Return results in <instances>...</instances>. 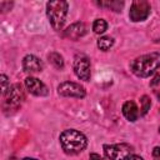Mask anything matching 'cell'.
<instances>
[{"label": "cell", "instance_id": "6da1fadb", "mask_svg": "<svg viewBox=\"0 0 160 160\" xmlns=\"http://www.w3.org/2000/svg\"><path fill=\"white\" fill-rule=\"evenodd\" d=\"M160 68V54L150 52L138 56L130 62V70L139 78H149Z\"/></svg>", "mask_w": 160, "mask_h": 160}, {"label": "cell", "instance_id": "7a4b0ae2", "mask_svg": "<svg viewBox=\"0 0 160 160\" xmlns=\"http://www.w3.org/2000/svg\"><path fill=\"white\" fill-rule=\"evenodd\" d=\"M59 140H60V145H61L62 150L70 155H75V154L81 152L88 145L86 136L75 129L64 130L60 134Z\"/></svg>", "mask_w": 160, "mask_h": 160}, {"label": "cell", "instance_id": "3957f363", "mask_svg": "<svg viewBox=\"0 0 160 160\" xmlns=\"http://www.w3.org/2000/svg\"><path fill=\"white\" fill-rule=\"evenodd\" d=\"M68 9L69 5L66 1H49L46 4V15L49 19L50 25L52 26L54 30L59 31L62 29L65 24V19L68 15Z\"/></svg>", "mask_w": 160, "mask_h": 160}, {"label": "cell", "instance_id": "277c9868", "mask_svg": "<svg viewBox=\"0 0 160 160\" xmlns=\"http://www.w3.org/2000/svg\"><path fill=\"white\" fill-rule=\"evenodd\" d=\"M4 109L5 110H16L24 101L25 95L20 84H14L9 88L8 92L4 95Z\"/></svg>", "mask_w": 160, "mask_h": 160}, {"label": "cell", "instance_id": "5b68a950", "mask_svg": "<svg viewBox=\"0 0 160 160\" xmlns=\"http://www.w3.org/2000/svg\"><path fill=\"white\" fill-rule=\"evenodd\" d=\"M132 146L125 142L104 145V154L110 160H128L132 155Z\"/></svg>", "mask_w": 160, "mask_h": 160}, {"label": "cell", "instance_id": "8992f818", "mask_svg": "<svg viewBox=\"0 0 160 160\" xmlns=\"http://www.w3.org/2000/svg\"><path fill=\"white\" fill-rule=\"evenodd\" d=\"M150 10H151V6H150V4L148 1H145V0H135V1H132L131 6H130L129 18L134 22L144 21V20H146L149 18Z\"/></svg>", "mask_w": 160, "mask_h": 160}, {"label": "cell", "instance_id": "52a82bcc", "mask_svg": "<svg viewBox=\"0 0 160 160\" xmlns=\"http://www.w3.org/2000/svg\"><path fill=\"white\" fill-rule=\"evenodd\" d=\"M58 94L65 98H76L82 99L86 95L84 86L72 81H64L58 86Z\"/></svg>", "mask_w": 160, "mask_h": 160}, {"label": "cell", "instance_id": "ba28073f", "mask_svg": "<svg viewBox=\"0 0 160 160\" xmlns=\"http://www.w3.org/2000/svg\"><path fill=\"white\" fill-rule=\"evenodd\" d=\"M74 72L75 75L84 81L90 80V60L84 54H79L74 59Z\"/></svg>", "mask_w": 160, "mask_h": 160}, {"label": "cell", "instance_id": "9c48e42d", "mask_svg": "<svg viewBox=\"0 0 160 160\" xmlns=\"http://www.w3.org/2000/svg\"><path fill=\"white\" fill-rule=\"evenodd\" d=\"M25 86L28 91L35 96H46L49 94L48 86L35 76H28L25 79Z\"/></svg>", "mask_w": 160, "mask_h": 160}, {"label": "cell", "instance_id": "30bf717a", "mask_svg": "<svg viewBox=\"0 0 160 160\" xmlns=\"http://www.w3.org/2000/svg\"><path fill=\"white\" fill-rule=\"evenodd\" d=\"M22 69L26 72L34 74V72H40L44 69V62L35 55H26L22 59Z\"/></svg>", "mask_w": 160, "mask_h": 160}, {"label": "cell", "instance_id": "8fae6325", "mask_svg": "<svg viewBox=\"0 0 160 160\" xmlns=\"http://www.w3.org/2000/svg\"><path fill=\"white\" fill-rule=\"evenodd\" d=\"M86 34V26L84 22H74L71 24L65 31H64V36L69 38L71 40H78L80 38H82Z\"/></svg>", "mask_w": 160, "mask_h": 160}, {"label": "cell", "instance_id": "7c38bea8", "mask_svg": "<svg viewBox=\"0 0 160 160\" xmlns=\"http://www.w3.org/2000/svg\"><path fill=\"white\" fill-rule=\"evenodd\" d=\"M122 114L131 122L136 121L139 119V116H140V111H139L136 104L134 101H131V100L124 102V105H122Z\"/></svg>", "mask_w": 160, "mask_h": 160}, {"label": "cell", "instance_id": "4fadbf2b", "mask_svg": "<svg viewBox=\"0 0 160 160\" xmlns=\"http://www.w3.org/2000/svg\"><path fill=\"white\" fill-rule=\"evenodd\" d=\"M48 60L56 69H62L64 68V59H62V56L59 52H55L54 51V52L48 54Z\"/></svg>", "mask_w": 160, "mask_h": 160}, {"label": "cell", "instance_id": "5bb4252c", "mask_svg": "<svg viewBox=\"0 0 160 160\" xmlns=\"http://www.w3.org/2000/svg\"><path fill=\"white\" fill-rule=\"evenodd\" d=\"M99 6H102V8H108V9H111L114 11H121V8L124 5L122 1H118V0H111V1H100L98 2Z\"/></svg>", "mask_w": 160, "mask_h": 160}, {"label": "cell", "instance_id": "9a60e30c", "mask_svg": "<svg viewBox=\"0 0 160 160\" xmlns=\"http://www.w3.org/2000/svg\"><path fill=\"white\" fill-rule=\"evenodd\" d=\"M114 45V39L110 36H101L98 40V48L102 51H108Z\"/></svg>", "mask_w": 160, "mask_h": 160}, {"label": "cell", "instance_id": "2e32d148", "mask_svg": "<svg viewBox=\"0 0 160 160\" xmlns=\"http://www.w3.org/2000/svg\"><path fill=\"white\" fill-rule=\"evenodd\" d=\"M108 29V22L104 19H96L92 24V30L95 34H102Z\"/></svg>", "mask_w": 160, "mask_h": 160}, {"label": "cell", "instance_id": "e0dca14e", "mask_svg": "<svg viewBox=\"0 0 160 160\" xmlns=\"http://www.w3.org/2000/svg\"><path fill=\"white\" fill-rule=\"evenodd\" d=\"M140 102H141L140 116H142V115H145V114L149 111V109H150V106H151V101H150V98H149L148 95H144V96H141Z\"/></svg>", "mask_w": 160, "mask_h": 160}, {"label": "cell", "instance_id": "ac0fdd59", "mask_svg": "<svg viewBox=\"0 0 160 160\" xmlns=\"http://www.w3.org/2000/svg\"><path fill=\"white\" fill-rule=\"evenodd\" d=\"M0 82H1V94H2V96L8 92V90H9V81H8V76L6 75H4V74H1V76H0Z\"/></svg>", "mask_w": 160, "mask_h": 160}, {"label": "cell", "instance_id": "d6986e66", "mask_svg": "<svg viewBox=\"0 0 160 160\" xmlns=\"http://www.w3.org/2000/svg\"><path fill=\"white\" fill-rule=\"evenodd\" d=\"M11 6H12V2H9V1H1V2H0V9L2 10V12L10 10Z\"/></svg>", "mask_w": 160, "mask_h": 160}, {"label": "cell", "instance_id": "ffe728a7", "mask_svg": "<svg viewBox=\"0 0 160 160\" xmlns=\"http://www.w3.org/2000/svg\"><path fill=\"white\" fill-rule=\"evenodd\" d=\"M152 156H154L155 159H159V158H160V146H155V148L152 149Z\"/></svg>", "mask_w": 160, "mask_h": 160}, {"label": "cell", "instance_id": "44dd1931", "mask_svg": "<svg viewBox=\"0 0 160 160\" xmlns=\"http://www.w3.org/2000/svg\"><path fill=\"white\" fill-rule=\"evenodd\" d=\"M159 82H160V74H158V75L152 79V81L150 82V85H151V86H155V85H158Z\"/></svg>", "mask_w": 160, "mask_h": 160}, {"label": "cell", "instance_id": "7402d4cb", "mask_svg": "<svg viewBox=\"0 0 160 160\" xmlns=\"http://www.w3.org/2000/svg\"><path fill=\"white\" fill-rule=\"evenodd\" d=\"M128 160H144L142 158H140V156H138V155H131Z\"/></svg>", "mask_w": 160, "mask_h": 160}, {"label": "cell", "instance_id": "603a6c76", "mask_svg": "<svg viewBox=\"0 0 160 160\" xmlns=\"http://www.w3.org/2000/svg\"><path fill=\"white\" fill-rule=\"evenodd\" d=\"M21 160H38V159H34V158H24Z\"/></svg>", "mask_w": 160, "mask_h": 160}, {"label": "cell", "instance_id": "cb8c5ba5", "mask_svg": "<svg viewBox=\"0 0 160 160\" xmlns=\"http://www.w3.org/2000/svg\"><path fill=\"white\" fill-rule=\"evenodd\" d=\"M158 98H159V101H160V94H158Z\"/></svg>", "mask_w": 160, "mask_h": 160}, {"label": "cell", "instance_id": "d4e9b609", "mask_svg": "<svg viewBox=\"0 0 160 160\" xmlns=\"http://www.w3.org/2000/svg\"><path fill=\"white\" fill-rule=\"evenodd\" d=\"M159 132H160V128H159Z\"/></svg>", "mask_w": 160, "mask_h": 160}]
</instances>
